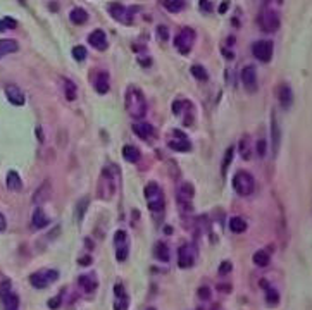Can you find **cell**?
Segmentation results:
<instances>
[{"mask_svg":"<svg viewBox=\"0 0 312 310\" xmlns=\"http://www.w3.org/2000/svg\"><path fill=\"white\" fill-rule=\"evenodd\" d=\"M145 200L152 212H159L164 209V193H162L161 186L157 183H148L145 186Z\"/></svg>","mask_w":312,"mask_h":310,"instance_id":"3957f363","label":"cell"},{"mask_svg":"<svg viewBox=\"0 0 312 310\" xmlns=\"http://www.w3.org/2000/svg\"><path fill=\"white\" fill-rule=\"evenodd\" d=\"M116 188H117V179L112 176L111 169L105 167L99 179V198L111 200L116 193Z\"/></svg>","mask_w":312,"mask_h":310,"instance_id":"7a4b0ae2","label":"cell"},{"mask_svg":"<svg viewBox=\"0 0 312 310\" xmlns=\"http://www.w3.org/2000/svg\"><path fill=\"white\" fill-rule=\"evenodd\" d=\"M18 48H19V45L16 40H9V38L0 40V59L6 57V55H9V54L18 52Z\"/></svg>","mask_w":312,"mask_h":310,"instance_id":"d4e9b609","label":"cell"},{"mask_svg":"<svg viewBox=\"0 0 312 310\" xmlns=\"http://www.w3.org/2000/svg\"><path fill=\"white\" fill-rule=\"evenodd\" d=\"M198 298H200V300H209V298H210L209 288H205V286L198 288Z\"/></svg>","mask_w":312,"mask_h":310,"instance_id":"bcb514c9","label":"cell"},{"mask_svg":"<svg viewBox=\"0 0 312 310\" xmlns=\"http://www.w3.org/2000/svg\"><path fill=\"white\" fill-rule=\"evenodd\" d=\"M23 186V181L19 178V174L16 171H9V174H7V188H9L11 191H19Z\"/></svg>","mask_w":312,"mask_h":310,"instance_id":"83f0119b","label":"cell"},{"mask_svg":"<svg viewBox=\"0 0 312 310\" xmlns=\"http://www.w3.org/2000/svg\"><path fill=\"white\" fill-rule=\"evenodd\" d=\"M169 148L174 152H188L190 148H192V145H190L188 138H186V135L183 131H174L173 133V138L168 142Z\"/></svg>","mask_w":312,"mask_h":310,"instance_id":"7c38bea8","label":"cell"},{"mask_svg":"<svg viewBox=\"0 0 312 310\" xmlns=\"http://www.w3.org/2000/svg\"><path fill=\"white\" fill-rule=\"evenodd\" d=\"M16 26H18V23H16L14 19H11V18H4L2 21H0V31L14 30Z\"/></svg>","mask_w":312,"mask_h":310,"instance_id":"ab89813d","label":"cell"},{"mask_svg":"<svg viewBox=\"0 0 312 310\" xmlns=\"http://www.w3.org/2000/svg\"><path fill=\"white\" fill-rule=\"evenodd\" d=\"M123 243H128V235H126V231H121L119 229L114 236V245L117 247V245H123Z\"/></svg>","mask_w":312,"mask_h":310,"instance_id":"b9f144b4","label":"cell"},{"mask_svg":"<svg viewBox=\"0 0 312 310\" xmlns=\"http://www.w3.org/2000/svg\"><path fill=\"white\" fill-rule=\"evenodd\" d=\"M233 157H235V148L229 147L224 154V160H222V176H226V171H228L229 164L233 162Z\"/></svg>","mask_w":312,"mask_h":310,"instance_id":"e575fe53","label":"cell"},{"mask_svg":"<svg viewBox=\"0 0 312 310\" xmlns=\"http://www.w3.org/2000/svg\"><path fill=\"white\" fill-rule=\"evenodd\" d=\"M271 138H273V152H276L281 142V131H279L276 114H271Z\"/></svg>","mask_w":312,"mask_h":310,"instance_id":"7402d4cb","label":"cell"},{"mask_svg":"<svg viewBox=\"0 0 312 310\" xmlns=\"http://www.w3.org/2000/svg\"><path fill=\"white\" fill-rule=\"evenodd\" d=\"M50 191H52L50 190V183H48V181H43L42 186L36 188V191H35V195H33V202L36 205H42L48 198V196H50Z\"/></svg>","mask_w":312,"mask_h":310,"instance_id":"603a6c76","label":"cell"},{"mask_svg":"<svg viewBox=\"0 0 312 310\" xmlns=\"http://www.w3.org/2000/svg\"><path fill=\"white\" fill-rule=\"evenodd\" d=\"M62 296H64V293H59L57 296H54V298L48 300V308L57 310V308L60 307V301H62Z\"/></svg>","mask_w":312,"mask_h":310,"instance_id":"7bdbcfd3","label":"cell"},{"mask_svg":"<svg viewBox=\"0 0 312 310\" xmlns=\"http://www.w3.org/2000/svg\"><path fill=\"white\" fill-rule=\"evenodd\" d=\"M240 154L243 159H250V140L249 136H243L240 142Z\"/></svg>","mask_w":312,"mask_h":310,"instance_id":"8d00e7d4","label":"cell"},{"mask_svg":"<svg viewBox=\"0 0 312 310\" xmlns=\"http://www.w3.org/2000/svg\"><path fill=\"white\" fill-rule=\"evenodd\" d=\"M123 157L128 160V162L135 164V162H138V160H140V150L135 147V145H124Z\"/></svg>","mask_w":312,"mask_h":310,"instance_id":"484cf974","label":"cell"},{"mask_svg":"<svg viewBox=\"0 0 312 310\" xmlns=\"http://www.w3.org/2000/svg\"><path fill=\"white\" fill-rule=\"evenodd\" d=\"M128 252H129V245L128 243L117 245L116 247V259L119 260V262H124V260L128 259Z\"/></svg>","mask_w":312,"mask_h":310,"instance_id":"836d02e7","label":"cell"},{"mask_svg":"<svg viewBox=\"0 0 312 310\" xmlns=\"http://www.w3.org/2000/svg\"><path fill=\"white\" fill-rule=\"evenodd\" d=\"M6 228H7V221H6V217L0 214V233L6 231Z\"/></svg>","mask_w":312,"mask_h":310,"instance_id":"681fc988","label":"cell"},{"mask_svg":"<svg viewBox=\"0 0 312 310\" xmlns=\"http://www.w3.org/2000/svg\"><path fill=\"white\" fill-rule=\"evenodd\" d=\"M200 9L205 11V12H210L212 11V6H210L209 0H200Z\"/></svg>","mask_w":312,"mask_h":310,"instance_id":"7dc6e473","label":"cell"},{"mask_svg":"<svg viewBox=\"0 0 312 310\" xmlns=\"http://www.w3.org/2000/svg\"><path fill=\"white\" fill-rule=\"evenodd\" d=\"M185 6V0H164V7L169 12H180Z\"/></svg>","mask_w":312,"mask_h":310,"instance_id":"d6a6232c","label":"cell"},{"mask_svg":"<svg viewBox=\"0 0 312 310\" xmlns=\"http://www.w3.org/2000/svg\"><path fill=\"white\" fill-rule=\"evenodd\" d=\"M6 95H7V100H9L11 104H14V106H23V104L26 102V96H24L23 90L19 86H16V84H7Z\"/></svg>","mask_w":312,"mask_h":310,"instance_id":"5bb4252c","label":"cell"},{"mask_svg":"<svg viewBox=\"0 0 312 310\" xmlns=\"http://www.w3.org/2000/svg\"><path fill=\"white\" fill-rule=\"evenodd\" d=\"M269 262H271V255L266 250H259L254 253V264L255 265H259V267H266Z\"/></svg>","mask_w":312,"mask_h":310,"instance_id":"f1b7e54d","label":"cell"},{"mask_svg":"<svg viewBox=\"0 0 312 310\" xmlns=\"http://www.w3.org/2000/svg\"><path fill=\"white\" fill-rule=\"evenodd\" d=\"M87 207H88V198H81V202L78 203V211H76V219H78V221L83 219Z\"/></svg>","mask_w":312,"mask_h":310,"instance_id":"60d3db41","label":"cell"},{"mask_svg":"<svg viewBox=\"0 0 312 310\" xmlns=\"http://www.w3.org/2000/svg\"><path fill=\"white\" fill-rule=\"evenodd\" d=\"M133 9H126L124 6H121V4H109V12L112 14V18L116 19V21L119 23H124V24H131V16L129 14Z\"/></svg>","mask_w":312,"mask_h":310,"instance_id":"4fadbf2b","label":"cell"},{"mask_svg":"<svg viewBox=\"0 0 312 310\" xmlns=\"http://www.w3.org/2000/svg\"><path fill=\"white\" fill-rule=\"evenodd\" d=\"M254 176L247 171H238L233 176V188L240 196H249L254 191Z\"/></svg>","mask_w":312,"mask_h":310,"instance_id":"277c9868","label":"cell"},{"mask_svg":"<svg viewBox=\"0 0 312 310\" xmlns=\"http://www.w3.org/2000/svg\"><path fill=\"white\" fill-rule=\"evenodd\" d=\"M242 81H243V86H245L247 91H250V93H254L255 90H257L259 83H257V71H255L254 66H245L242 71Z\"/></svg>","mask_w":312,"mask_h":310,"instance_id":"8fae6325","label":"cell"},{"mask_svg":"<svg viewBox=\"0 0 312 310\" xmlns=\"http://www.w3.org/2000/svg\"><path fill=\"white\" fill-rule=\"evenodd\" d=\"M88 42H90V45L93 48H97V50H100V52L107 48V36H105L102 30L92 31L90 36H88Z\"/></svg>","mask_w":312,"mask_h":310,"instance_id":"e0dca14e","label":"cell"},{"mask_svg":"<svg viewBox=\"0 0 312 310\" xmlns=\"http://www.w3.org/2000/svg\"><path fill=\"white\" fill-rule=\"evenodd\" d=\"M157 33H159V38L166 40L168 38V30H166L164 26H159V30H157Z\"/></svg>","mask_w":312,"mask_h":310,"instance_id":"c3c4849f","label":"cell"},{"mask_svg":"<svg viewBox=\"0 0 312 310\" xmlns=\"http://www.w3.org/2000/svg\"><path fill=\"white\" fill-rule=\"evenodd\" d=\"M78 284L87 293H93L97 288H99V279L95 277V274H81L78 277Z\"/></svg>","mask_w":312,"mask_h":310,"instance_id":"d6986e66","label":"cell"},{"mask_svg":"<svg viewBox=\"0 0 312 310\" xmlns=\"http://www.w3.org/2000/svg\"><path fill=\"white\" fill-rule=\"evenodd\" d=\"M195 38H197V35L192 28H183V30L176 35V38H174V47L178 48V52H180L181 55H186V54H190V50L193 48Z\"/></svg>","mask_w":312,"mask_h":310,"instance_id":"8992f818","label":"cell"},{"mask_svg":"<svg viewBox=\"0 0 312 310\" xmlns=\"http://www.w3.org/2000/svg\"><path fill=\"white\" fill-rule=\"evenodd\" d=\"M93 84H95V90L99 91L100 95H105L109 91V88H111V84H109V74L104 71H100L99 74H97L95 83Z\"/></svg>","mask_w":312,"mask_h":310,"instance_id":"cb8c5ba5","label":"cell"},{"mask_svg":"<svg viewBox=\"0 0 312 310\" xmlns=\"http://www.w3.org/2000/svg\"><path fill=\"white\" fill-rule=\"evenodd\" d=\"M266 152H267V147H266V140H259V142H257V155L259 157H261V159H262V157H264L266 155Z\"/></svg>","mask_w":312,"mask_h":310,"instance_id":"ee69618b","label":"cell"},{"mask_svg":"<svg viewBox=\"0 0 312 310\" xmlns=\"http://www.w3.org/2000/svg\"><path fill=\"white\" fill-rule=\"evenodd\" d=\"M124 106H126V111L131 118L135 119H141L147 114V98L141 93V90H138L136 86H129L126 90V95H124Z\"/></svg>","mask_w":312,"mask_h":310,"instance_id":"6da1fadb","label":"cell"},{"mask_svg":"<svg viewBox=\"0 0 312 310\" xmlns=\"http://www.w3.org/2000/svg\"><path fill=\"white\" fill-rule=\"evenodd\" d=\"M231 269H233V264L228 262V260H224L219 267V274H228V272H231Z\"/></svg>","mask_w":312,"mask_h":310,"instance_id":"f6af8a7d","label":"cell"},{"mask_svg":"<svg viewBox=\"0 0 312 310\" xmlns=\"http://www.w3.org/2000/svg\"><path fill=\"white\" fill-rule=\"evenodd\" d=\"M114 310H128V305H129V298L126 295V291H124V286L123 284L117 283L114 286Z\"/></svg>","mask_w":312,"mask_h":310,"instance_id":"9a60e30c","label":"cell"},{"mask_svg":"<svg viewBox=\"0 0 312 310\" xmlns=\"http://www.w3.org/2000/svg\"><path fill=\"white\" fill-rule=\"evenodd\" d=\"M90 262H92L90 257H83V259H80V264H81V265H90Z\"/></svg>","mask_w":312,"mask_h":310,"instance_id":"f907efd6","label":"cell"},{"mask_svg":"<svg viewBox=\"0 0 312 310\" xmlns=\"http://www.w3.org/2000/svg\"><path fill=\"white\" fill-rule=\"evenodd\" d=\"M193 262H195V250H193V247H190L188 243L181 245L180 250H178V265L181 269H188L192 267Z\"/></svg>","mask_w":312,"mask_h":310,"instance_id":"30bf717a","label":"cell"},{"mask_svg":"<svg viewBox=\"0 0 312 310\" xmlns=\"http://www.w3.org/2000/svg\"><path fill=\"white\" fill-rule=\"evenodd\" d=\"M226 9H228V2H224V4H222V6H221V9H219V12H221V14H224Z\"/></svg>","mask_w":312,"mask_h":310,"instance_id":"816d5d0a","label":"cell"},{"mask_svg":"<svg viewBox=\"0 0 312 310\" xmlns=\"http://www.w3.org/2000/svg\"><path fill=\"white\" fill-rule=\"evenodd\" d=\"M59 279V272L57 271H52V269H47V271H38V272H33V274L30 276V283L31 286L38 288V289H43L47 288L48 284L55 283V281Z\"/></svg>","mask_w":312,"mask_h":310,"instance_id":"52a82bcc","label":"cell"},{"mask_svg":"<svg viewBox=\"0 0 312 310\" xmlns=\"http://www.w3.org/2000/svg\"><path fill=\"white\" fill-rule=\"evenodd\" d=\"M228 226L233 233H243L247 229V223H245V219H242V217H231Z\"/></svg>","mask_w":312,"mask_h":310,"instance_id":"4dcf8cb0","label":"cell"},{"mask_svg":"<svg viewBox=\"0 0 312 310\" xmlns=\"http://www.w3.org/2000/svg\"><path fill=\"white\" fill-rule=\"evenodd\" d=\"M133 131H135V135L138 136L141 140H150L153 136V126L148 123H136L133 124Z\"/></svg>","mask_w":312,"mask_h":310,"instance_id":"44dd1931","label":"cell"},{"mask_svg":"<svg viewBox=\"0 0 312 310\" xmlns=\"http://www.w3.org/2000/svg\"><path fill=\"white\" fill-rule=\"evenodd\" d=\"M278 100H279V104H281V107L285 109V111L291 107V102H293V93H291V88L286 83L279 84V88H278Z\"/></svg>","mask_w":312,"mask_h":310,"instance_id":"2e32d148","label":"cell"},{"mask_svg":"<svg viewBox=\"0 0 312 310\" xmlns=\"http://www.w3.org/2000/svg\"><path fill=\"white\" fill-rule=\"evenodd\" d=\"M147 310H155V308H153V307H148Z\"/></svg>","mask_w":312,"mask_h":310,"instance_id":"f5cc1de1","label":"cell"},{"mask_svg":"<svg viewBox=\"0 0 312 310\" xmlns=\"http://www.w3.org/2000/svg\"><path fill=\"white\" fill-rule=\"evenodd\" d=\"M31 224H33V228L35 229H43V228H47L48 224H50V219L47 217V214L43 212V209L40 207H36L35 209V212H33V219H31Z\"/></svg>","mask_w":312,"mask_h":310,"instance_id":"ffe728a7","label":"cell"},{"mask_svg":"<svg viewBox=\"0 0 312 310\" xmlns=\"http://www.w3.org/2000/svg\"><path fill=\"white\" fill-rule=\"evenodd\" d=\"M273 52H274V47H273V42H269V40L255 42L252 47L254 57L257 60H261V62H269V60L273 59Z\"/></svg>","mask_w":312,"mask_h":310,"instance_id":"ba28073f","label":"cell"},{"mask_svg":"<svg viewBox=\"0 0 312 310\" xmlns=\"http://www.w3.org/2000/svg\"><path fill=\"white\" fill-rule=\"evenodd\" d=\"M153 253H155L157 260H161V262H168L169 260V248H168V245L166 243H157Z\"/></svg>","mask_w":312,"mask_h":310,"instance_id":"f546056e","label":"cell"},{"mask_svg":"<svg viewBox=\"0 0 312 310\" xmlns=\"http://www.w3.org/2000/svg\"><path fill=\"white\" fill-rule=\"evenodd\" d=\"M0 303L4 310H19V296L12 291V283L9 279L0 283Z\"/></svg>","mask_w":312,"mask_h":310,"instance_id":"5b68a950","label":"cell"},{"mask_svg":"<svg viewBox=\"0 0 312 310\" xmlns=\"http://www.w3.org/2000/svg\"><path fill=\"white\" fill-rule=\"evenodd\" d=\"M190 71H192V74L195 76L197 79H200V81H204V79H207V71H205L202 66H198V64H195V66H192V67H190Z\"/></svg>","mask_w":312,"mask_h":310,"instance_id":"f35d334b","label":"cell"},{"mask_svg":"<svg viewBox=\"0 0 312 310\" xmlns=\"http://www.w3.org/2000/svg\"><path fill=\"white\" fill-rule=\"evenodd\" d=\"M266 300H267V303H269V305H278L279 295H278L276 289L271 288V286H267V288H266Z\"/></svg>","mask_w":312,"mask_h":310,"instance_id":"d590c367","label":"cell"},{"mask_svg":"<svg viewBox=\"0 0 312 310\" xmlns=\"http://www.w3.org/2000/svg\"><path fill=\"white\" fill-rule=\"evenodd\" d=\"M69 19H71L72 24H78L80 26V24H85L88 21V12L85 9H81V7H76V9L71 11Z\"/></svg>","mask_w":312,"mask_h":310,"instance_id":"4316f807","label":"cell"},{"mask_svg":"<svg viewBox=\"0 0 312 310\" xmlns=\"http://www.w3.org/2000/svg\"><path fill=\"white\" fill-rule=\"evenodd\" d=\"M193 186L190 183L181 184L180 193H178V202H180L181 207L186 209V205H192V198H193Z\"/></svg>","mask_w":312,"mask_h":310,"instance_id":"ac0fdd59","label":"cell"},{"mask_svg":"<svg viewBox=\"0 0 312 310\" xmlns=\"http://www.w3.org/2000/svg\"><path fill=\"white\" fill-rule=\"evenodd\" d=\"M259 24L266 33H274L279 28V16L274 11H262L259 16Z\"/></svg>","mask_w":312,"mask_h":310,"instance_id":"9c48e42d","label":"cell"},{"mask_svg":"<svg viewBox=\"0 0 312 310\" xmlns=\"http://www.w3.org/2000/svg\"><path fill=\"white\" fill-rule=\"evenodd\" d=\"M72 57H74V60H78V62H83L87 59V48L83 45H76L72 48Z\"/></svg>","mask_w":312,"mask_h":310,"instance_id":"74e56055","label":"cell"},{"mask_svg":"<svg viewBox=\"0 0 312 310\" xmlns=\"http://www.w3.org/2000/svg\"><path fill=\"white\" fill-rule=\"evenodd\" d=\"M76 93H78V90H76V84L72 83L71 79H64V95H66V98L67 100H74Z\"/></svg>","mask_w":312,"mask_h":310,"instance_id":"1f68e13d","label":"cell"}]
</instances>
